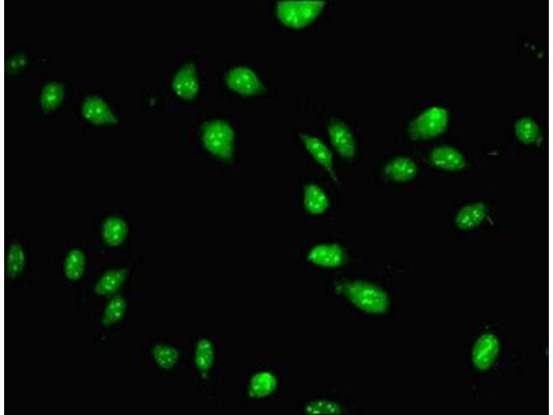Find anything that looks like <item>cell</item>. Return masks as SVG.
<instances>
[{
	"instance_id": "obj_12",
	"label": "cell",
	"mask_w": 553,
	"mask_h": 415,
	"mask_svg": "<svg viewBox=\"0 0 553 415\" xmlns=\"http://www.w3.org/2000/svg\"><path fill=\"white\" fill-rule=\"evenodd\" d=\"M277 386L278 379L274 373L260 370L250 377L247 385V394L251 399H263L272 394Z\"/></svg>"
},
{
	"instance_id": "obj_1",
	"label": "cell",
	"mask_w": 553,
	"mask_h": 415,
	"mask_svg": "<svg viewBox=\"0 0 553 415\" xmlns=\"http://www.w3.org/2000/svg\"><path fill=\"white\" fill-rule=\"evenodd\" d=\"M336 289L362 311L373 315L386 313L389 307L387 293L379 286L363 280L341 282Z\"/></svg>"
},
{
	"instance_id": "obj_11",
	"label": "cell",
	"mask_w": 553,
	"mask_h": 415,
	"mask_svg": "<svg viewBox=\"0 0 553 415\" xmlns=\"http://www.w3.org/2000/svg\"><path fill=\"white\" fill-rule=\"evenodd\" d=\"M299 137L312 157L328 172L331 178L338 183L333 166V156L328 147L318 138L306 133Z\"/></svg>"
},
{
	"instance_id": "obj_22",
	"label": "cell",
	"mask_w": 553,
	"mask_h": 415,
	"mask_svg": "<svg viewBox=\"0 0 553 415\" xmlns=\"http://www.w3.org/2000/svg\"><path fill=\"white\" fill-rule=\"evenodd\" d=\"M64 98V86L58 82H52L43 89L41 104L46 111L55 110L61 104Z\"/></svg>"
},
{
	"instance_id": "obj_19",
	"label": "cell",
	"mask_w": 553,
	"mask_h": 415,
	"mask_svg": "<svg viewBox=\"0 0 553 415\" xmlns=\"http://www.w3.org/2000/svg\"><path fill=\"white\" fill-rule=\"evenodd\" d=\"M128 225L121 218L110 216L102 225V237L109 246L115 247L124 242L128 235Z\"/></svg>"
},
{
	"instance_id": "obj_14",
	"label": "cell",
	"mask_w": 553,
	"mask_h": 415,
	"mask_svg": "<svg viewBox=\"0 0 553 415\" xmlns=\"http://www.w3.org/2000/svg\"><path fill=\"white\" fill-rule=\"evenodd\" d=\"M415 163L407 157H397L384 166L383 173L386 178L399 183L412 180L417 174Z\"/></svg>"
},
{
	"instance_id": "obj_20",
	"label": "cell",
	"mask_w": 553,
	"mask_h": 415,
	"mask_svg": "<svg viewBox=\"0 0 553 415\" xmlns=\"http://www.w3.org/2000/svg\"><path fill=\"white\" fill-rule=\"evenodd\" d=\"M152 357L156 365L162 369L171 370L179 362L180 351L173 345L156 344L151 350Z\"/></svg>"
},
{
	"instance_id": "obj_5",
	"label": "cell",
	"mask_w": 553,
	"mask_h": 415,
	"mask_svg": "<svg viewBox=\"0 0 553 415\" xmlns=\"http://www.w3.org/2000/svg\"><path fill=\"white\" fill-rule=\"evenodd\" d=\"M227 86L234 92L243 96L261 93L265 87L254 71L246 66L230 69L225 76Z\"/></svg>"
},
{
	"instance_id": "obj_24",
	"label": "cell",
	"mask_w": 553,
	"mask_h": 415,
	"mask_svg": "<svg viewBox=\"0 0 553 415\" xmlns=\"http://www.w3.org/2000/svg\"><path fill=\"white\" fill-rule=\"evenodd\" d=\"M25 254L21 246L14 243L10 245L6 260V273L10 278H15L24 270Z\"/></svg>"
},
{
	"instance_id": "obj_4",
	"label": "cell",
	"mask_w": 553,
	"mask_h": 415,
	"mask_svg": "<svg viewBox=\"0 0 553 415\" xmlns=\"http://www.w3.org/2000/svg\"><path fill=\"white\" fill-rule=\"evenodd\" d=\"M448 123L447 111L433 107L424 111L413 120L409 128L410 136L415 140L435 138L446 130Z\"/></svg>"
},
{
	"instance_id": "obj_25",
	"label": "cell",
	"mask_w": 553,
	"mask_h": 415,
	"mask_svg": "<svg viewBox=\"0 0 553 415\" xmlns=\"http://www.w3.org/2000/svg\"><path fill=\"white\" fill-rule=\"evenodd\" d=\"M515 131L520 141L525 144L536 142L540 136V130L536 123L530 118L520 119L516 123Z\"/></svg>"
},
{
	"instance_id": "obj_26",
	"label": "cell",
	"mask_w": 553,
	"mask_h": 415,
	"mask_svg": "<svg viewBox=\"0 0 553 415\" xmlns=\"http://www.w3.org/2000/svg\"><path fill=\"white\" fill-rule=\"evenodd\" d=\"M306 409L310 414H337L341 411L337 403L326 400L312 402L306 407Z\"/></svg>"
},
{
	"instance_id": "obj_3",
	"label": "cell",
	"mask_w": 553,
	"mask_h": 415,
	"mask_svg": "<svg viewBox=\"0 0 553 415\" xmlns=\"http://www.w3.org/2000/svg\"><path fill=\"white\" fill-rule=\"evenodd\" d=\"M202 140L207 150L217 158L223 160L232 158L234 131L227 122L218 119L206 122L202 130Z\"/></svg>"
},
{
	"instance_id": "obj_8",
	"label": "cell",
	"mask_w": 553,
	"mask_h": 415,
	"mask_svg": "<svg viewBox=\"0 0 553 415\" xmlns=\"http://www.w3.org/2000/svg\"><path fill=\"white\" fill-rule=\"evenodd\" d=\"M172 88L176 94L185 100L196 98L199 90V82L193 63H187L180 68L173 78Z\"/></svg>"
},
{
	"instance_id": "obj_6",
	"label": "cell",
	"mask_w": 553,
	"mask_h": 415,
	"mask_svg": "<svg viewBox=\"0 0 553 415\" xmlns=\"http://www.w3.org/2000/svg\"><path fill=\"white\" fill-rule=\"evenodd\" d=\"M330 142L337 152L346 159H352L356 152V145L353 135L343 122L339 120H330L328 127Z\"/></svg>"
},
{
	"instance_id": "obj_21",
	"label": "cell",
	"mask_w": 553,
	"mask_h": 415,
	"mask_svg": "<svg viewBox=\"0 0 553 415\" xmlns=\"http://www.w3.org/2000/svg\"><path fill=\"white\" fill-rule=\"evenodd\" d=\"M86 259L84 252L77 248L70 250L64 261V274L71 281L79 279L84 274Z\"/></svg>"
},
{
	"instance_id": "obj_15",
	"label": "cell",
	"mask_w": 553,
	"mask_h": 415,
	"mask_svg": "<svg viewBox=\"0 0 553 415\" xmlns=\"http://www.w3.org/2000/svg\"><path fill=\"white\" fill-rule=\"evenodd\" d=\"M430 159L435 167L448 171L461 170L466 164L459 151L447 146L435 148L431 153Z\"/></svg>"
},
{
	"instance_id": "obj_7",
	"label": "cell",
	"mask_w": 553,
	"mask_h": 415,
	"mask_svg": "<svg viewBox=\"0 0 553 415\" xmlns=\"http://www.w3.org/2000/svg\"><path fill=\"white\" fill-rule=\"evenodd\" d=\"M310 263L323 268H337L345 261L342 247L337 243H321L312 248L307 255Z\"/></svg>"
},
{
	"instance_id": "obj_10",
	"label": "cell",
	"mask_w": 553,
	"mask_h": 415,
	"mask_svg": "<svg viewBox=\"0 0 553 415\" xmlns=\"http://www.w3.org/2000/svg\"><path fill=\"white\" fill-rule=\"evenodd\" d=\"M83 116L96 125L114 124L117 118L104 100L97 96H89L82 104Z\"/></svg>"
},
{
	"instance_id": "obj_18",
	"label": "cell",
	"mask_w": 553,
	"mask_h": 415,
	"mask_svg": "<svg viewBox=\"0 0 553 415\" xmlns=\"http://www.w3.org/2000/svg\"><path fill=\"white\" fill-rule=\"evenodd\" d=\"M127 273L126 268L107 270L97 281L94 288L95 293L102 296L115 294L124 282Z\"/></svg>"
},
{
	"instance_id": "obj_27",
	"label": "cell",
	"mask_w": 553,
	"mask_h": 415,
	"mask_svg": "<svg viewBox=\"0 0 553 415\" xmlns=\"http://www.w3.org/2000/svg\"><path fill=\"white\" fill-rule=\"evenodd\" d=\"M26 62V58L24 55H17L15 57H12V59L8 63V70L10 72L15 71H17L21 67H23Z\"/></svg>"
},
{
	"instance_id": "obj_9",
	"label": "cell",
	"mask_w": 553,
	"mask_h": 415,
	"mask_svg": "<svg viewBox=\"0 0 553 415\" xmlns=\"http://www.w3.org/2000/svg\"><path fill=\"white\" fill-rule=\"evenodd\" d=\"M499 351V342L491 333L482 335L472 350V361L479 370L488 369L494 364Z\"/></svg>"
},
{
	"instance_id": "obj_16",
	"label": "cell",
	"mask_w": 553,
	"mask_h": 415,
	"mask_svg": "<svg viewBox=\"0 0 553 415\" xmlns=\"http://www.w3.org/2000/svg\"><path fill=\"white\" fill-rule=\"evenodd\" d=\"M303 204L308 212L319 215L324 213L328 208L329 199L319 186L310 183L304 187Z\"/></svg>"
},
{
	"instance_id": "obj_2",
	"label": "cell",
	"mask_w": 553,
	"mask_h": 415,
	"mask_svg": "<svg viewBox=\"0 0 553 415\" xmlns=\"http://www.w3.org/2000/svg\"><path fill=\"white\" fill-rule=\"evenodd\" d=\"M325 4L324 1H280L276 3V12L283 25L299 29L312 22Z\"/></svg>"
},
{
	"instance_id": "obj_17",
	"label": "cell",
	"mask_w": 553,
	"mask_h": 415,
	"mask_svg": "<svg viewBox=\"0 0 553 415\" xmlns=\"http://www.w3.org/2000/svg\"><path fill=\"white\" fill-rule=\"evenodd\" d=\"M487 212L483 203L477 202L463 207L456 216V223L462 230H467L479 225L484 220Z\"/></svg>"
},
{
	"instance_id": "obj_13",
	"label": "cell",
	"mask_w": 553,
	"mask_h": 415,
	"mask_svg": "<svg viewBox=\"0 0 553 415\" xmlns=\"http://www.w3.org/2000/svg\"><path fill=\"white\" fill-rule=\"evenodd\" d=\"M216 351L213 342L207 338L197 340L194 348V365L203 379H207L214 367Z\"/></svg>"
},
{
	"instance_id": "obj_23",
	"label": "cell",
	"mask_w": 553,
	"mask_h": 415,
	"mask_svg": "<svg viewBox=\"0 0 553 415\" xmlns=\"http://www.w3.org/2000/svg\"><path fill=\"white\" fill-rule=\"evenodd\" d=\"M126 302L123 297L117 295L107 304L102 317V324L109 327L121 320L126 311Z\"/></svg>"
}]
</instances>
